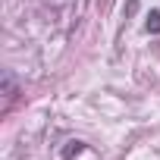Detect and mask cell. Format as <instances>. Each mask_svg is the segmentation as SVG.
Segmentation results:
<instances>
[{
    "label": "cell",
    "instance_id": "6da1fadb",
    "mask_svg": "<svg viewBox=\"0 0 160 160\" xmlns=\"http://www.w3.org/2000/svg\"><path fill=\"white\" fill-rule=\"evenodd\" d=\"M144 28H148L151 35H160V10H151V13H148V22H144Z\"/></svg>",
    "mask_w": 160,
    "mask_h": 160
},
{
    "label": "cell",
    "instance_id": "7a4b0ae2",
    "mask_svg": "<svg viewBox=\"0 0 160 160\" xmlns=\"http://www.w3.org/2000/svg\"><path fill=\"white\" fill-rule=\"evenodd\" d=\"M3 91H7V101L16 98V85H13V78H10V75H3Z\"/></svg>",
    "mask_w": 160,
    "mask_h": 160
},
{
    "label": "cell",
    "instance_id": "3957f363",
    "mask_svg": "<svg viewBox=\"0 0 160 160\" xmlns=\"http://www.w3.org/2000/svg\"><path fill=\"white\" fill-rule=\"evenodd\" d=\"M82 151V141H69V148L63 151V157H72V154H78Z\"/></svg>",
    "mask_w": 160,
    "mask_h": 160
}]
</instances>
